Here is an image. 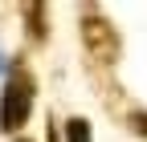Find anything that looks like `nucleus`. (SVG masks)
I'll return each mask as SVG.
<instances>
[{
	"label": "nucleus",
	"instance_id": "5",
	"mask_svg": "<svg viewBox=\"0 0 147 142\" xmlns=\"http://www.w3.org/2000/svg\"><path fill=\"white\" fill-rule=\"evenodd\" d=\"M131 126H135L139 134H147V114H135V118H131Z\"/></svg>",
	"mask_w": 147,
	"mask_h": 142
},
{
	"label": "nucleus",
	"instance_id": "1",
	"mask_svg": "<svg viewBox=\"0 0 147 142\" xmlns=\"http://www.w3.org/2000/svg\"><path fill=\"white\" fill-rule=\"evenodd\" d=\"M33 94H37V81L25 73V69H12L8 81H4V94H0V130L4 134H16L29 122Z\"/></svg>",
	"mask_w": 147,
	"mask_h": 142
},
{
	"label": "nucleus",
	"instance_id": "4",
	"mask_svg": "<svg viewBox=\"0 0 147 142\" xmlns=\"http://www.w3.org/2000/svg\"><path fill=\"white\" fill-rule=\"evenodd\" d=\"M65 142H94L90 138V122L86 118H69L65 122Z\"/></svg>",
	"mask_w": 147,
	"mask_h": 142
},
{
	"label": "nucleus",
	"instance_id": "3",
	"mask_svg": "<svg viewBox=\"0 0 147 142\" xmlns=\"http://www.w3.org/2000/svg\"><path fill=\"white\" fill-rule=\"evenodd\" d=\"M25 21H29V33L33 41H45V4H25Z\"/></svg>",
	"mask_w": 147,
	"mask_h": 142
},
{
	"label": "nucleus",
	"instance_id": "2",
	"mask_svg": "<svg viewBox=\"0 0 147 142\" xmlns=\"http://www.w3.org/2000/svg\"><path fill=\"white\" fill-rule=\"evenodd\" d=\"M82 45L98 65H115L119 61V33L110 25V16L94 4L82 8Z\"/></svg>",
	"mask_w": 147,
	"mask_h": 142
},
{
	"label": "nucleus",
	"instance_id": "6",
	"mask_svg": "<svg viewBox=\"0 0 147 142\" xmlns=\"http://www.w3.org/2000/svg\"><path fill=\"white\" fill-rule=\"evenodd\" d=\"M16 142H29V138H16Z\"/></svg>",
	"mask_w": 147,
	"mask_h": 142
}]
</instances>
